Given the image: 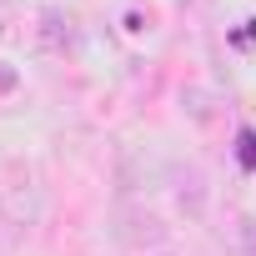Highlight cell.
Listing matches in <instances>:
<instances>
[{"instance_id":"cell-1","label":"cell","mask_w":256,"mask_h":256,"mask_svg":"<svg viewBox=\"0 0 256 256\" xmlns=\"http://www.w3.org/2000/svg\"><path fill=\"white\" fill-rule=\"evenodd\" d=\"M161 236H166V226L151 211H120L116 216V241L120 246H156Z\"/></svg>"},{"instance_id":"cell-2","label":"cell","mask_w":256,"mask_h":256,"mask_svg":"<svg viewBox=\"0 0 256 256\" xmlns=\"http://www.w3.org/2000/svg\"><path fill=\"white\" fill-rule=\"evenodd\" d=\"M40 40H46L50 50H66V46H70V20H66L60 10H40Z\"/></svg>"},{"instance_id":"cell-3","label":"cell","mask_w":256,"mask_h":256,"mask_svg":"<svg viewBox=\"0 0 256 256\" xmlns=\"http://www.w3.org/2000/svg\"><path fill=\"white\" fill-rule=\"evenodd\" d=\"M236 146H241V166H246V171H256V131H241V136H236Z\"/></svg>"},{"instance_id":"cell-4","label":"cell","mask_w":256,"mask_h":256,"mask_svg":"<svg viewBox=\"0 0 256 256\" xmlns=\"http://www.w3.org/2000/svg\"><path fill=\"white\" fill-rule=\"evenodd\" d=\"M10 86H16V70H10V66H0V90H10Z\"/></svg>"}]
</instances>
